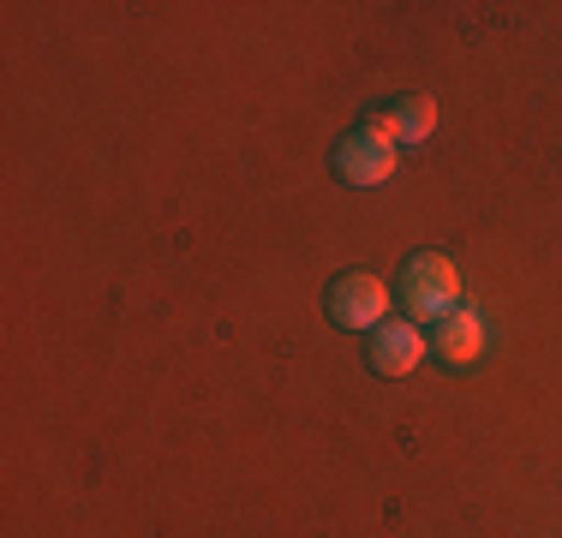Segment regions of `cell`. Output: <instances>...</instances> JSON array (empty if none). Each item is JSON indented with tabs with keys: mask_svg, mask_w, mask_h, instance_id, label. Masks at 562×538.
Wrapping results in <instances>:
<instances>
[{
	"mask_svg": "<svg viewBox=\"0 0 562 538\" xmlns=\"http://www.w3.org/2000/svg\"><path fill=\"white\" fill-rule=\"evenodd\" d=\"M485 341H491V329H485V317L479 312H467V305H454V312L437 323V359H443L449 371H467V366H479L485 359Z\"/></svg>",
	"mask_w": 562,
	"mask_h": 538,
	"instance_id": "8992f818",
	"label": "cell"
},
{
	"mask_svg": "<svg viewBox=\"0 0 562 538\" xmlns=\"http://www.w3.org/2000/svg\"><path fill=\"white\" fill-rule=\"evenodd\" d=\"M390 305H395L390 281L371 276V269H347V276H336L324 288V312H329V323H341V329L371 335L378 323H390Z\"/></svg>",
	"mask_w": 562,
	"mask_h": 538,
	"instance_id": "7a4b0ae2",
	"label": "cell"
},
{
	"mask_svg": "<svg viewBox=\"0 0 562 538\" xmlns=\"http://www.w3.org/2000/svg\"><path fill=\"white\" fill-rule=\"evenodd\" d=\"M395 300L407 305L413 323H443L454 312V300H461V276H454V264L443 251H419V258L401 264Z\"/></svg>",
	"mask_w": 562,
	"mask_h": 538,
	"instance_id": "6da1fadb",
	"label": "cell"
},
{
	"mask_svg": "<svg viewBox=\"0 0 562 538\" xmlns=\"http://www.w3.org/2000/svg\"><path fill=\"white\" fill-rule=\"evenodd\" d=\"M366 126L378 132V138H390L395 150L401 144H425L437 132V102L431 97H395V102H378L366 114Z\"/></svg>",
	"mask_w": 562,
	"mask_h": 538,
	"instance_id": "5b68a950",
	"label": "cell"
},
{
	"mask_svg": "<svg viewBox=\"0 0 562 538\" xmlns=\"http://www.w3.org/2000/svg\"><path fill=\"white\" fill-rule=\"evenodd\" d=\"M425 347H431V341L419 335V323H413V317L378 323V329H371V347H366V366L378 377H407L425 359Z\"/></svg>",
	"mask_w": 562,
	"mask_h": 538,
	"instance_id": "277c9868",
	"label": "cell"
},
{
	"mask_svg": "<svg viewBox=\"0 0 562 538\" xmlns=\"http://www.w3.org/2000/svg\"><path fill=\"white\" fill-rule=\"evenodd\" d=\"M336 180L341 186H353V192H371V186H383L395 173V144L390 138H378L371 126H359V132H347V138L336 144Z\"/></svg>",
	"mask_w": 562,
	"mask_h": 538,
	"instance_id": "3957f363",
	"label": "cell"
}]
</instances>
